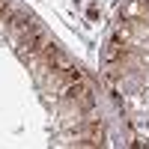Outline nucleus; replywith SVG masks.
<instances>
[{
	"instance_id": "obj_1",
	"label": "nucleus",
	"mask_w": 149,
	"mask_h": 149,
	"mask_svg": "<svg viewBox=\"0 0 149 149\" xmlns=\"http://www.w3.org/2000/svg\"><path fill=\"white\" fill-rule=\"evenodd\" d=\"M78 143H84V146H98V143H102V125H98L95 119H90Z\"/></svg>"
}]
</instances>
